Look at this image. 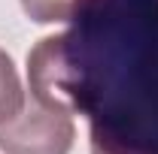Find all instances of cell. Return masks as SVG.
Masks as SVG:
<instances>
[{
  "label": "cell",
  "instance_id": "obj_2",
  "mask_svg": "<svg viewBox=\"0 0 158 154\" xmlns=\"http://www.w3.org/2000/svg\"><path fill=\"white\" fill-rule=\"evenodd\" d=\"M73 115L58 106L24 97L21 109L0 124V151L6 154H70L73 148Z\"/></svg>",
  "mask_w": 158,
  "mask_h": 154
},
{
  "label": "cell",
  "instance_id": "obj_4",
  "mask_svg": "<svg viewBox=\"0 0 158 154\" xmlns=\"http://www.w3.org/2000/svg\"><path fill=\"white\" fill-rule=\"evenodd\" d=\"M24 103V91H21L19 73L12 67V60L6 52H0V124L9 121Z\"/></svg>",
  "mask_w": 158,
  "mask_h": 154
},
{
  "label": "cell",
  "instance_id": "obj_3",
  "mask_svg": "<svg viewBox=\"0 0 158 154\" xmlns=\"http://www.w3.org/2000/svg\"><path fill=\"white\" fill-rule=\"evenodd\" d=\"M85 3L88 0H21V9L37 24H58V21H73Z\"/></svg>",
  "mask_w": 158,
  "mask_h": 154
},
{
  "label": "cell",
  "instance_id": "obj_1",
  "mask_svg": "<svg viewBox=\"0 0 158 154\" xmlns=\"http://www.w3.org/2000/svg\"><path fill=\"white\" fill-rule=\"evenodd\" d=\"M27 82L88 121L91 154H158V0H88L27 55Z\"/></svg>",
  "mask_w": 158,
  "mask_h": 154
}]
</instances>
